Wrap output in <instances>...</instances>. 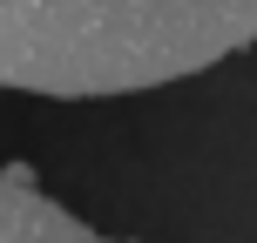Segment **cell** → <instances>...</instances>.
Segmentation results:
<instances>
[{"label": "cell", "mask_w": 257, "mask_h": 243, "mask_svg": "<svg viewBox=\"0 0 257 243\" xmlns=\"http://www.w3.org/2000/svg\"><path fill=\"white\" fill-rule=\"evenodd\" d=\"M257 41V0H0V88L136 95Z\"/></svg>", "instance_id": "6da1fadb"}, {"label": "cell", "mask_w": 257, "mask_h": 243, "mask_svg": "<svg viewBox=\"0 0 257 243\" xmlns=\"http://www.w3.org/2000/svg\"><path fill=\"white\" fill-rule=\"evenodd\" d=\"M0 243H122V236H102L61 209L48 189H34L27 169H0Z\"/></svg>", "instance_id": "7a4b0ae2"}]
</instances>
